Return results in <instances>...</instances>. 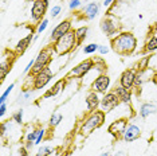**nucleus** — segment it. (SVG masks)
I'll return each instance as SVG.
<instances>
[{"label":"nucleus","instance_id":"1","mask_svg":"<svg viewBox=\"0 0 157 156\" xmlns=\"http://www.w3.org/2000/svg\"><path fill=\"white\" fill-rule=\"evenodd\" d=\"M137 47V39L132 33H120L112 39V49L120 55H132Z\"/></svg>","mask_w":157,"mask_h":156},{"label":"nucleus","instance_id":"2","mask_svg":"<svg viewBox=\"0 0 157 156\" xmlns=\"http://www.w3.org/2000/svg\"><path fill=\"white\" fill-rule=\"evenodd\" d=\"M78 46V41L75 37V31L71 30L67 34H65L62 38H59L56 42H54V51L58 55H66L70 51H73Z\"/></svg>","mask_w":157,"mask_h":156},{"label":"nucleus","instance_id":"3","mask_svg":"<svg viewBox=\"0 0 157 156\" xmlns=\"http://www.w3.org/2000/svg\"><path fill=\"white\" fill-rule=\"evenodd\" d=\"M103 121H105V112H102V111L91 112L83 121V125L81 128L82 135H85V136L90 135L94 129H98L103 124Z\"/></svg>","mask_w":157,"mask_h":156},{"label":"nucleus","instance_id":"4","mask_svg":"<svg viewBox=\"0 0 157 156\" xmlns=\"http://www.w3.org/2000/svg\"><path fill=\"white\" fill-rule=\"evenodd\" d=\"M52 51H54V47H46L43 50H40V53H39L38 57L35 58V65L33 67V70L30 72V74H34L35 76V74H38L39 72L44 70L52 59Z\"/></svg>","mask_w":157,"mask_h":156},{"label":"nucleus","instance_id":"5","mask_svg":"<svg viewBox=\"0 0 157 156\" xmlns=\"http://www.w3.org/2000/svg\"><path fill=\"white\" fill-rule=\"evenodd\" d=\"M48 10V0H33L31 18L34 22H42Z\"/></svg>","mask_w":157,"mask_h":156},{"label":"nucleus","instance_id":"6","mask_svg":"<svg viewBox=\"0 0 157 156\" xmlns=\"http://www.w3.org/2000/svg\"><path fill=\"white\" fill-rule=\"evenodd\" d=\"M93 67H94V61H93V59H86V61L78 63L75 67H73V69L69 72V74H67V77H70V78H82V77L86 76Z\"/></svg>","mask_w":157,"mask_h":156},{"label":"nucleus","instance_id":"7","mask_svg":"<svg viewBox=\"0 0 157 156\" xmlns=\"http://www.w3.org/2000/svg\"><path fill=\"white\" fill-rule=\"evenodd\" d=\"M120 100L118 97H117V94L114 93V92H108L106 94H103V97L101 98V105H99V108H101L102 112L105 113H109L112 112L114 108H117V106L120 105Z\"/></svg>","mask_w":157,"mask_h":156},{"label":"nucleus","instance_id":"8","mask_svg":"<svg viewBox=\"0 0 157 156\" xmlns=\"http://www.w3.org/2000/svg\"><path fill=\"white\" fill-rule=\"evenodd\" d=\"M52 72L50 67H46L44 70L39 72L38 74L34 76V84H33V89L34 90H38V89H43V88L47 85L52 78Z\"/></svg>","mask_w":157,"mask_h":156},{"label":"nucleus","instance_id":"9","mask_svg":"<svg viewBox=\"0 0 157 156\" xmlns=\"http://www.w3.org/2000/svg\"><path fill=\"white\" fill-rule=\"evenodd\" d=\"M110 86V78L106 74H99L91 84V90L98 94H106Z\"/></svg>","mask_w":157,"mask_h":156},{"label":"nucleus","instance_id":"10","mask_svg":"<svg viewBox=\"0 0 157 156\" xmlns=\"http://www.w3.org/2000/svg\"><path fill=\"white\" fill-rule=\"evenodd\" d=\"M69 31H71V20L66 19L62 20L59 24H56L54 27V30L51 31V35H50V41L51 42H56L59 38H62L65 34H67Z\"/></svg>","mask_w":157,"mask_h":156},{"label":"nucleus","instance_id":"11","mask_svg":"<svg viewBox=\"0 0 157 156\" xmlns=\"http://www.w3.org/2000/svg\"><path fill=\"white\" fill-rule=\"evenodd\" d=\"M99 27H101V31L105 35H108V37H112V35H116L117 33V24L116 22L112 19V18L109 16H105L103 19L101 20V23H99Z\"/></svg>","mask_w":157,"mask_h":156},{"label":"nucleus","instance_id":"12","mask_svg":"<svg viewBox=\"0 0 157 156\" xmlns=\"http://www.w3.org/2000/svg\"><path fill=\"white\" fill-rule=\"evenodd\" d=\"M140 135H141L140 127L136 125V124H128L126 129H125V132H124L122 139L126 141V143H132V141L137 140L138 137H140Z\"/></svg>","mask_w":157,"mask_h":156},{"label":"nucleus","instance_id":"13","mask_svg":"<svg viewBox=\"0 0 157 156\" xmlns=\"http://www.w3.org/2000/svg\"><path fill=\"white\" fill-rule=\"evenodd\" d=\"M136 81V73L133 70H125L120 77V85L128 90H132V88L134 86Z\"/></svg>","mask_w":157,"mask_h":156},{"label":"nucleus","instance_id":"14","mask_svg":"<svg viewBox=\"0 0 157 156\" xmlns=\"http://www.w3.org/2000/svg\"><path fill=\"white\" fill-rule=\"evenodd\" d=\"M128 127V123L125 119H121V120H117V121H114L112 125L109 127V132L113 135V136H116L117 139H120V137L124 136V132L125 129H126Z\"/></svg>","mask_w":157,"mask_h":156},{"label":"nucleus","instance_id":"15","mask_svg":"<svg viewBox=\"0 0 157 156\" xmlns=\"http://www.w3.org/2000/svg\"><path fill=\"white\" fill-rule=\"evenodd\" d=\"M85 102H86V108L89 112H95L97 109L99 108V105H101V98L98 97V93H95V92H90L86 98H85Z\"/></svg>","mask_w":157,"mask_h":156},{"label":"nucleus","instance_id":"16","mask_svg":"<svg viewBox=\"0 0 157 156\" xmlns=\"http://www.w3.org/2000/svg\"><path fill=\"white\" fill-rule=\"evenodd\" d=\"M98 14H99V4L98 3L91 2V3H87V4L83 7V16L89 20L95 19V18L98 16Z\"/></svg>","mask_w":157,"mask_h":156},{"label":"nucleus","instance_id":"17","mask_svg":"<svg viewBox=\"0 0 157 156\" xmlns=\"http://www.w3.org/2000/svg\"><path fill=\"white\" fill-rule=\"evenodd\" d=\"M34 41V35L33 34H28L27 37H24V38H22L19 42L16 43V47H15V53L17 55H22V54H24V51L27 50L28 47L31 46V42Z\"/></svg>","mask_w":157,"mask_h":156},{"label":"nucleus","instance_id":"18","mask_svg":"<svg viewBox=\"0 0 157 156\" xmlns=\"http://www.w3.org/2000/svg\"><path fill=\"white\" fill-rule=\"evenodd\" d=\"M113 92L117 94V97H118V100L121 102H124V104H130V102H132V93H130V90L125 89V88H122L121 85H116V88L113 89Z\"/></svg>","mask_w":157,"mask_h":156},{"label":"nucleus","instance_id":"19","mask_svg":"<svg viewBox=\"0 0 157 156\" xmlns=\"http://www.w3.org/2000/svg\"><path fill=\"white\" fill-rule=\"evenodd\" d=\"M155 113H157V104H155V102H145L141 105L140 117H142V119H146V117L155 115Z\"/></svg>","mask_w":157,"mask_h":156},{"label":"nucleus","instance_id":"20","mask_svg":"<svg viewBox=\"0 0 157 156\" xmlns=\"http://www.w3.org/2000/svg\"><path fill=\"white\" fill-rule=\"evenodd\" d=\"M12 69V62H10V59H6L3 58L2 62H0V81H4L7 74H8L10 72H11Z\"/></svg>","mask_w":157,"mask_h":156},{"label":"nucleus","instance_id":"21","mask_svg":"<svg viewBox=\"0 0 157 156\" xmlns=\"http://www.w3.org/2000/svg\"><path fill=\"white\" fill-rule=\"evenodd\" d=\"M63 86H65V81L60 80L58 82H55V85L51 88L50 90H47L46 93L43 94V98H50V97H55L58 93H60V90L63 89Z\"/></svg>","mask_w":157,"mask_h":156},{"label":"nucleus","instance_id":"22","mask_svg":"<svg viewBox=\"0 0 157 156\" xmlns=\"http://www.w3.org/2000/svg\"><path fill=\"white\" fill-rule=\"evenodd\" d=\"M157 50V33H152L151 37L146 39L145 43V51L146 53H152Z\"/></svg>","mask_w":157,"mask_h":156},{"label":"nucleus","instance_id":"23","mask_svg":"<svg viewBox=\"0 0 157 156\" xmlns=\"http://www.w3.org/2000/svg\"><path fill=\"white\" fill-rule=\"evenodd\" d=\"M74 31H75V37H77V41H78V45H81L82 42L86 39V37H87L89 27L87 26H81V27L75 28Z\"/></svg>","mask_w":157,"mask_h":156},{"label":"nucleus","instance_id":"24","mask_svg":"<svg viewBox=\"0 0 157 156\" xmlns=\"http://www.w3.org/2000/svg\"><path fill=\"white\" fill-rule=\"evenodd\" d=\"M51 154H52L51 147H48V145H42L38 150L36 154H35V156H50Z\"/></svg>","mask_w":157,"mask_h":156},{"label":"nucleus","instance_id":"25","mask_svg":"<svg viewBox=\"0 0 157 156\" xmlns=\"http://www.w3.org/2000/svg\"><path fill=\"white\" fill-rule=\"evenodd\" d=\"M62 119H63V116L60 115V113H52V116H51V119H50V127H56V125H59V123L62 121Z\"/></svg>","mask_w":157,"mask_h":156},{"label":"nucleus","instance_id":"26","mask_svg":"<svg viewBox=\"0 0 157 156\" xmlns=\"http://www.w3.org/2000/svg\"><path fill=\"white\" fill-rule=\"evenodd\" d=\"M98 47H99V45L97 43H89L83 47V53L85 54H93V53L98 51Z\"/></svg>","mask_w":157,"mask_h":156},{"label":"nucleus","instance_id":"27","mask_svg":"<svg viewBox=\"0 0 157 156\" xmlns=\"http://www.w3.org/2000/svg\"><path fill=\"white\" fill-rule=\"evenodd\" d=\"M23 113H24L23 109H19V111H16L12 115V121H15L16 124H22L23 123Z\"/></svg>","mask_w":157,"mask_h":156},{"label":"nucleus","instance_id":"28","mask_svg":"<svg viewBox=\"0 0 157 156\" xmlns=\"http://www.w3.org/2000/svg\"><path fill=\"white\" fill-rule=\"evenodd\" d=\"M13 88H15V84H11V85H10V86L6 89L4 93H3L2 96H0V104H6L7 97H8V96H10V93H11V92H12Z\"/></svg>","mask_w":157,"mask_h":156},{"label":"nucleus","instance_id":"29","mask_svg":"<svg viewBox=\"0 0 157 156\" xmlns=\"http://www.w3.org/2000/svg\"><path fill=\"white\" fill-rule=\"evenodd\" d=\"M38 133H39V129H35L33 132H28L27 136H26V141H33V143H35V140H36V137H38Z\"/></svg>","mask_w":157,"mask_h":156},{"label":"nucleus","instance_id":"30","mask_svg":"<svg viewBox=\"0 0 157 156\" xmlns=\"http://www.w3.org/2000/svg\"><path fill=\"white\" fill-rule=\"evenodd\" d=\"M47 26H48V19H43L42 22H39V24H38V34L43 33L46 28H47Z\"/></svg>","mask_w":157,"mask_h":156},{"label":"nucleus","instance_id":"31","mask_svg":"<svg viewBox=\"0 0 157 156\" xmlns=\"http://www.w3.org/2000/svg\"><path fill=\"white\" fill-rule=\"evenodd\" d=\"M81 6H82L81 0H70V3H69V8L71 10V11H74V10H78Z\"/></svg>","mask_w":157,"mask_h":156},{"label":"nucleus","instance_id":"32","mask_svg":"<svg viewBox=\"0 0 157 156\" xmlns=\"http://www.w3.org/2000/svg\"><path fill=\"white\" fill-rule=\"evenodd\" d=\"M60 11H62V7L60 6H54L51 8V14H50V15H51V18H56L60 14Z\"/></svg>","mask_w":157,"mask_h":156},{"label":"nucleus","instance_id":"33","mask_svg":"<svg viewBox=\"0 0 157 156\" xmlns=\"http://www.w3.org/2000/svg\"><path fill=\"white\" fill-rule=\"evenodd\" d=\"M44 133H46L44 129H39L38 137H36V140H35V145H39V144H40V141L43 140V137H44Z\"/></svg>","mask_w":157,"mask_h":156},{"label":"nucleus","instance_id":"34","mask_svg":"<svg viewBox=\"0 0 157 156\" xmlns=\"http://www.w3.org/2000/svg\"><path fill=\"white\" fill-rule=\"evenodd\" d=\"M34 65H35V59H31L30 62L27 63V66L24 67V70H23V73L24 74H27V73H30L31 70H33V67H34Z\"/></svg>","mask_w":157,"mask_h":156},{"label":"nucleus","instance_id":"35","mask_svg":"<svg viewBox=\"0 0 157 156\" xmlns=\"http://www.w3.org/2000/svg\"><path fill=\"white\" fill-rule=\"evenodd\" d=\"M142 84V73H136V81H134V86H141Z\"/></svg>","mask_w":157,"mask_h":156},{"label":"nucleus","instance_id":"36","mask_svg":"<svg viewBox=\"0 0 157 156\" xmlns=\"http://www.w3.org/2000/svg\"><path fill=\"white\" fill-rule=\"evenodd\" d=\"M98 53L101 55H105V54H108L109 53V47L108 46H103V45H99V47H98Z\"/></svg>","mask_w":157,"mask_h":156},{"label":"nucleus","instance_id":"37","mask_svg":"<svg viewBox=\"0 0 157 156\" xmlns=\"http://www.w3.org/2000/svg\"><path fill=\"white\" fill-rule=\"evenodd\" d=\"M7 112V105L6 104H0V117H4Z\"/></svg>","mask_w":157,"mask_h":156},{"label":"nucleus","instance_id":"38","mask_svg":"<svg viewBox=\"0 0 157 156\" xmlns=\"http://www.w3.org/2000/svg\"><path fill=\"white\" fill-rule=\"evenodd\" d=\"M19 156H28V150L26 147H22L19 150Z\"/></svg>","mask_w":157,"mask_h":156},{"label":"nucleus","instance_id":"39","mask_svg":"<svg viewBox=\"0 0 157 156\" xmlns=\"http://www.w3.org/2000/svg\"><path fill=\"white\" fill-rule=\"evenodd\" d=\"M31 94H33V90H24L23 98H24V100H28V98L31 97Z\"/></svg>","mask_w":157,"mask_h":156},{"label":"nucleus","instance_id":"40","mask_svg":"<svg viewBox=\"0 0 157 156\" xmlns=\"http://www.w3.org/2000/svg\"><path fill=\"white\" fill-rule=\"evenodd\" d=\"M114 2H116V0H103V7H105V8H108V7L112 6Z\"/></svg>","mask_w":157,"mask_h":156},{"label":"nucleus","instance_id":"41","mask_svg":"<svg viewBox=\"0 0 157 156\" xmlns=\"http://www.w3.org/2000/svg\"><path fill=\"white\" fill-rule=\"evenodd\" d=\"M7 125H8V124H7V123H2V136H4V135H6Z\"/></svg>","mask_w":157,"mask_h":156},{"label":"nucleus","instance_id":"42","mask_svg":"<svg viewBox=\"0 0 157 156\" xmlns=\"http://www.w3.org/2000/svg\"><path fill=\"white\" fill-rule=\"evenodd\" d=\"M98 156H110V154H109V152H103V154L98 155Z\"/></svg>","mask_w":157,"mask_h":156}]
</instances>
